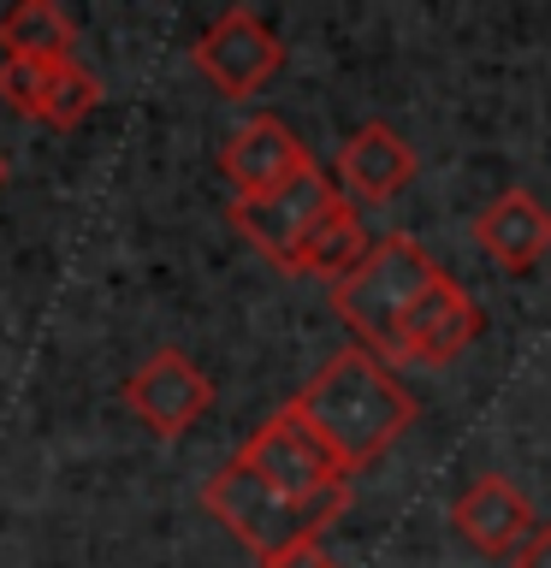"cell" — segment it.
Masks as SVG:
<instances>
[{"instance_id": "cell-1", "label": "cell", "mask_w": 551, "mask_h": 568, "mask_svg": "<svg viewBox=\"0 0 551 568\" xmlns=\"http://www.w3.org/2000/svg\"><path fill=\"white\" fill-rule=\"evenodd\" d=\"M284 415L309 426L344 474H362L368 462H380L415 426V397L391 379L380 355L350 344L284 403Z\"/></svg>"}, {"instance_id": "cell-2", "label": "cell", "mask_w": 551, "mask_h": 568, "mask_svg": "<svg viewBox=\"0 0 551 568\" xmlns=\"http://www.w3.org/2000/svg\"><path fill=\"white\" fill-rule=\"evenodd\" d=\"M439 273H444V266L427 255L415 237H403V231L373 237L368 255L332 284V314L355 332V349L380 355V362L391 367V362H398V326H403V314L415 308L421 291Z\"/></svg>"}, {"instance_id": "cell-3", "label": "cell", "mask_w": 551, "mask_h": 568, "mask_svg": "<svg viewBox=\"0 0 551 568\" xmlns=\"http://www.w3.org/2000/svg\"><path fill=\"white\" fill-rule=\"evenodd\" d=\"M202 504H208L213 521H226L231 539L243 550H256L261 562L279 557V550L314 545L320 532L344 515V504H291V497H279L261 474H249L238 456L202 486Z\"/></svg>"}, {"instance_id": "cell-4", "label": "cell", "mask_w": 551, "mask_h": 568, "mask_svg": "<svg viewBox=\"0 0 551 568\" xmlns=\"http://www.w3.org/2000/svg\"><path fill=\"white\" fill-rule=\"evenodd\" d=\"M238 462L249 474H261L279 497H291V504H350V474L338 468L327 456V444H320L302 420L284 415V408L267 426H256V438L238 450Z\"/></svg>"}, {"instance_id": "cell-5", "label": "cell", "mask_w": 551, "mask_h": 568, "mask_svg": "<svg viewBox=\"0 0 551 568\" xmlns=\"http://www.w3.org/2000/svg\"><path fill=\"white\" fill-rule=\"evenodd\" d=\"M332 202H338V184H327V172L309 166L302 178H291V184H279L267 195H238V202L226 207V220L238 225L279 273H297V248Z\"/></svg>"}, {"instance_id": "cell-6", "label": "cell", "mask_w": 551, "mask_h": 568, "mask_svg": "<svg viewBox=\"0 0 551 568\" xmlns=\"http://www.w3.org/2000/svg\"><path fill=\"white\" fill-rule=\"evenodd\" d=\"M190 60H196V71H202L213 89H220V95L249 101L284 65V42L249 7H231V12H220L202 30V42H196Z\"/></svg>"}, {"instance_id": "cell-7", "label": "cell", "mask_w": 551, "mask_h": 568, "mask_svg": "<svg viewBox=\"0 0 551 568\" xmlns=\"http://www.w3.org/2000/svg\"><path fill=\"white\" fill-rule=\"evenodd\" d=\"M124 403H131V415L149 426L154 438H184L213 408V379L184 349H154L149 362L124 379Z\"/></svg>"}, {"instance_id": "cell-8", "label": "cell", "mask_w": 551, "mask_h": 568, "mask_svg": "<svg viewBox=\"0 0 551 568\" xmlns=\"http://www.w3.org/2000/svg\"><path fill=\"white\" fill-rule=\"evenodd\" d=\"M0 101L48 131H78L101 106V78L78 60L36 65V60H0Z\"/></svg>"}, {"instance_id": "cell-9", "label": "cell", "mask_w": 551, "mask_h": 568, "mask_svg": "<svg viewBox=\"0 0 551 568\" xmlns=\"http://www.w3.org/2000/svg\"><path fill=\"white\" fill-rule=\"evenodd\" d=\"M480 337V308L474 296L462 291L451 273H439L433 284L421 291V302L403 314L398 326V362H421V367H444L457 362Z\"/></svg>"}, {"instance_id": "cell-10", "label": "cell", "mask_w": 551, "mask_h": 568, "mask_svg": "<svg viewBox=\"0 0 551 568\" xmlns=\"http://www.w3.org/2000/svg\"><path fill=\"white\" fill-rule=\"evenodd\" d=\"M220 166H226L231 184H238V195H267V190H279V184H291V178H302L314 160H309V149L297 142V131H291L284 119L256 113L249 124H238V131L226 136Z\"/></svg>"}, {"instance_id": "cell-11", "label": "cell", "mask_w": 551, "mask_h": 568, "mask_svg": "<svg viewBox=\"0 0 551 568\" xmlns=\"http://www.w3.org/2000/svg\"><path fill=\"white\" fill-rule=\"evenodd\" d=\"M409 178H415V149L391 131V124H362L344 149H338V195H355V202H368V207H380L391 202Z\"/></svg>"}, {"instance_id": "cell-12", "label": "cell", "mask_w": 551, "mask_h": 568, "mask_svg": "<svg viewBox=\"0 0 551 568\" xmlns=\"http://www.w3.org/2000/svg\"><path fill=\"white\" fill-rule=\"evenodd\" d=\"M451 521L474 550H487V557H515L522 539L533 532V504L510 486L504 474H480L474 486L451 504Z\"/></svg>"}, {"instance_id": "cell-13", "label": "cell", "mask_w": 551, "mask_h": 568, "mask_svg": "<svg viewBox=\"0 0 551 568\" xmlns=\"http://www.w3.org/2000/svg\"><path fill=\"white\" fill-rule=\"evenodd\" d=\"M474 243L504 266V273H533L551 248V207L533 190H504L498 202L480 207Z\"/></svg>"}, {"instance_id": "cell-14", "label": "cell", "mask_w": 551, "mask_h": 568, "mask_svg": "<svg viewBox=\"0 0 551 568\" xmlns=\"http://www.w3.org/2000/svg\"><path fill=\"white\" fill-rule=\"evenodd\" d=\"M0 60L66 65L78 60V30L53 0H18V7L0 12Z\"/></svg>"}, {"instance_id": "cell-15", "label": "cell", "mask_w": 551, "mask_h": 568, "mask_svg": "<svg viewBox=\"0 0 551 568\" xmlns=\"http://www.w3.org/2000/svg\"><path fill=\"white\" fill-rule=\"evenodd\" d=\"M368 225H362V213H355V202H344V195H338V202L320 213L314 220V231L309 237H302V248H297V273H314V278H344L355 261L368 255Z\"/></svg>"}, {"instance_id": "cell-16", "label": "cell", "mask_w": 551, "mask_h": 568, "mask_svg": "<svg viewBox=\"0 0 551 568\" xmlns=\"http://www.w3.org/2000/svg\"><path fill=\"white\" fill-rule=\"evenodd\" d=\"M515 568H551V521H533V532L522 539V550L510 557Z\"/></svg>"}, {"instance_id": "cell-17", "label": "cell", "mask_w": 551, "mask_h": 568, "mask_svg": "<svg viewBox=\"0 0 551 568\" xmlns=\"http://www.w3.org/2000/svg\"><path fill=\"white\" fill-rule=\"evenodd\" d=\"M261 568H338L327 550H320V539L314 545H297V550H279V557H267Z\"/></svg>"}, {"instance_id": "cell-18", "label": "cell", "mask_w": 551, "mask_h": 568, "mask_svg": "<svg viewBox=\"0 0 551 568\" xmlns=\"http://www.w3.org/2000/svg\"><path fill=\"white\" fill-rule=\"evenodd\" d=\"M0 184H7V154H0Z\"/></svg>"}]
</instances>
